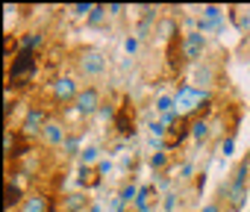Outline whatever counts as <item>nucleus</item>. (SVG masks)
Here are the masks:
<instances>
[{"label": "nucleus", "mask_w": 250, "mask_h": 212, "mask_svg": "<svg viewBox=\"0 0 250 212\" xmlns=\"http://www.w3.org/2000/svg\"><path fill=\"white\" fill-rule=\"evenodd\" d=\"M36 71H39V53L18 50L15 62L9 65V83H15V85H24V83H30V80L36 77Z\"/></svg>", "instance_id": "f257e3e1"}, {"label": "nucleus", "mask_w": 250, "mask_h": 212, "mask_svg": "<svg viewBox=\"0 0 250 212\" xmlns=\"http://www.w3.org/2000/svg\"><path fill=\"white\" fill-rule=\"evenodd\" d=\"M206 97H209V94H203V88H197V85H191V83L180 85V91L174 94L177 112H180V115H183V112H197V109H200V103H203Z\"/></svg>", "instance_id": "f03ea898"}, {"label": "nucleus", "mask_w": 250, "mask_h": 212, "mask_svg": "<svg viewBox=\"0 0 250 212\" xmlns=\"http://www.w3.org/2000/svg\"><path fill=\"white\" fill-rule=\"evenodd\" d=\"M203 50H206V36H203V33L188 30V33L180 39V53H183V59L200 62V59H203Z\"/></svg>", "instance_id": "7ed1b4c3"}, {"label": "nucleus", "mask_w": 250, "mask_h": 212, "mask_svg": "<svg viewBox=\"0 0 250 212\" xmlns=\"http://www.w3.org/2000/svg\"><path fill=\"white\" fill-rule=\"evenodd\" d=\"M44 124H47V112H44V106H30L27 115H24V121H21V136L36 139V136H42Z\"/></svg>", "instance_id": "20e7f679"}, {"label": "nucleus", "mask_w": 250, "mask_h": 212, "mask_svg": "<svg viewBox=\"0 0 250 212\" xmlns=\"http://www.w3.org/2000/svg\"><path fill=\"white\" fill-rule=\"evenodd\" d=\"M80 71H83L85 77H100V74L106 71V56H103L97 47H85V50L80 53Z\"/></svg>", "instance_id": "39448f33"}, {"label": "nucleus", "mask_w": 250, "mask_h": 212, "mask_svg": "<svg viewBox=\"0 0 250 212\" xmlns=\"http://www.w3.org/2000/svg\"><path fill=\"white\" fill-rule=\"evenodd\" d=\"M50 91H53V97H56L59 103H74V100L80 97V91H83V88H80V83H77L74 77H68V74H65V77H56V80H53Z\"/></svg>", "instance_id": "423d86ee"}, {"label": "nucleus", "mask_w": 250, "mask_h": 212, "mask_svg": "<svg viewBox=\"0 0 250 212\" xmlns=\"http://www.w3.org/2000/svg\"><path fill=\"white\" fill-rule=\"evenodd\" d=\"M100 91L94 88V85H85L83 91H80V97L74 100V109H77V115H97V109H100Z\"/></svg>", "instance_id": "0eeeda50"}, {"label": "nucleus", "mask_w": 250, "mask_h": 212, "mask_svg": "<svg viewBox=\"0 0 250 212\" xmlns=\"http://www.w3.org/2000/svg\"><path fill=\"white\" fill-rule=\"evenodd\" d=\"M65 139H68V130H65L62 121H47V124H44V130H42V142H44L47 148H62Z\"/></svg>", "instance_id": "6e6552de"}, {"label": "nucleus", "mask_w": 250, "mask_h": 212, "mask_svg": "<svg viewBox=\"0 0 250 212\" xmlns=\"http://www.w3.org/2000/svg\"><path fill=\"white\" fill-rule=\"evenodd\" d=\"M247 174H250V162L244 159V162H238V168L232 171V180H229V183H224V194L229 197V194L247 191Z\"/></svg>", "instance_id": "1a4fd4ad"}, {"label": "nucleus", "mask_w": 250, "mask_h": 212, "mask_svg": "<svg viewBox=\"0 0 250 212\" xmlns=\"http://www.w3.org/2000/svg\"><path fill=\"white\" fill-rule=\"evenodd\" d=\"M24 200H27V197H24L21 186L9 177V180H6V186H3V209H6V212H12L15 206L21 209V203H24Z\"/></svg>", "instance_id": "9d476101"}, {"label": "nucleus", "mask_w": 250, "mask_h": 212, "mask_svg": "<svg viewBox=\"0 0 250 212\" xmlns=\"http://www.w3.org/2000/svg\"><path fill=\"white\" fill-rule=\"evenodd\" d=\"M44 47V33H24L18 39V50H27V53H39Z\"/></svg>", "instance_id": "9b49d317"}, {"label": "nucleus", "mask_w": 250, "mask_h": 212, "mask_svg": "<svg viewBox=\"0 0 250 212\" xmlns=\"http://www.w3.org/2000/svg\"><path fill=\"white\" fill-rule=\"evenodd\" d=\"M44 209H47V197H44V194H30V197L21 203L18 212H44Z\"/></svg>", "instance_id": "f8f14e48"}, {"label": "nucleus", "mask_w": 250, "mask_h": 212, "mask_svg": "<svg viewBox=\"0 0 250 212\" xmlns=\"http://www.w3.org/2000/svg\"><path fill=\"white\" fill-rule=\"evenodd\" d=\"M115 127H118V133H121L124 139H130V136H133V118H130L127 112H118V118H115Z\"/></svg>", "instance_id": "ddd939ff"}, {"label": "nucleus", "mask_w": 250, "mask_h": 212, "mask_svg": "<svg viewBox=\"0 0 250 212\" xmlns=\"http://www.w3.org/2000/svg\"><path fill=\"white\" fill-rule=\"evenodd\" d=\"M150 194H153V186H145L142 191H139V197H136V212H150Z\"/></svg>", "instance_id": "4468645a"}, {"label": "nucleus", "mask_w": 250, "mask_h": 212, "mask_svg": "<svg viewBox=\"0 0 250 212\" xmlns=\"http://www.w3.org/2000/svg\"><path fill=\"white\" fill-rule=\"evenodd\" d=\"M206 136H209V121H206V118H197V121L191 124V139H194V142H203Z\"/></svg>", "instance_id": "2eb2a0df"}, {"label": "nucleus", "mask_w": 250, "mask_h": 212, "mask_svg": "<svg viewBox=\"0 0 250 212\" xmlns=\"http://www.w3.org/2000/svg\"><path fill=\"white\" fill-rule=\"evenodd\" d=\"M94 174H97V171H91L88 165H80V171H77V180H80V186H97L100 180H94Z\"/></svg>", "instance_id": "dca6fc26"}, {"label": "nucleus", "mask_w": 250, "mask_h": 212, "mask_svg": "<svg viewBox=\"0 0 250 212\" xmlns=\"http://www.w3.org/2000/svg\"><path fill=\"white\" fill-rule=\"evenodd\" d=\"M174 109H177L174 97H168V94H159V97H156V112H159V115H165V112H174Z\"/></svg>", "instance_id": "f3484780"}, {"label": "nucleus", "mask_w": 250, "mask_h": 212, "mask_svg": "<svg viewBox=\"0 0 250 212\" xmlns=\"http://www.w3.org/2000/svg\"><path fill=\"white\" fill-rule=\"evenodd\" d=\"M139 191H142V189H139L136 183H127V186H124V189H121V194H118V197H121L124 203H136V197H139Z\"/></svg>", "instance_id": "a211bd4d"}, {"label": "nucleus", "mask_w": 250, "mask_h": 212, "mask_svg": "<svg viewBox=\"0 0 250 212\" xmlns=\"http://www.w3.org/2000/svg\"><path fill=\"white\" fill-rule=\"evenodd\" d=\"M106 18H109V6H94L91 15H88V24H91V27H100Z\"/></svg>", "instance_id": "6ab92c4d"}, {"label": "nucleus", "mask_w": 250, "mask_h": 212, "mask_svg": "<svg viewBox=\"0 0 250 212\" xmlns=\"http://www.w3.org/2000/svg\"><path fill=\"white\" fill-rule=\"evenodd\" d=\"M80 162L91 168V162H100V150H97L94 145H88V148H83V153H80Z\"/></svg>", "instance_id": "aec40b11"}, {"label": "nucleus", "mask_w": 250, "mask_h": 212, "mask_svg": "<svg viewBox=\"0 0 250 212\" xmlns=\"http://www.w3.org/2000/svg\"><path fill=\"white\" fill-rule=\"evenodd\" d=\"M62 153H65V156H77V153H83V150H80V136H68L65 145H62Z\"/></svg>", "instance_id": "412c9836"}, {"label": "nucleus", "mask_w": 250, "mask_h": 212, "mask_svg": "<svg viewBox=\"0 0 250 212\" xmlns=\"http://www.w3.org/2000/svg\"><path fill=\"white\" fill-rule=\"evenodd\" d=\"M85 203H88V200H85L83 194H68V197H65V209H68V212H80Z\"/></svg>", "instance_id": "4be33fe9"}, {"label": "nucleus", "mask_w": 250, "mask_h": 212, "mask_svg": "<svg viewBox=\"0 0 250 212\" xmlns=\"http://www.w3.org/2000/svg\"><path fill=\"white\" fill-rule=\"evenodd\" d=\"M91 9H94L91 3H74V6H68V12H71L74 18H85V21H88V15H91Z\"/></svg>", "instance_id": "5701e85b"}, {"label": "nucleus", "mask_w": 250, "mask_h": 212, "mask_svg": "<svg viewBox=\"0 0 250 212\" xmlns=\"http://www.w3.org/2000/svg\"><path fill=\"white\" fill-rule=\"evenodd\" d=\"M15 142H18V139H15V133H12V130H6V133H3V153H6V159H12V156H15V153H12V150H15Z\"/></svg>", "instance_id": "b1692460"}, {"label": "nucleus", "mask_w": 250, "mask_h": 212, "mask_svg": "<svg viewBox=\"0 0 250 212\" xmlns=\"http://www.w3.org/2000/svg\"><path fill=\"white\" fill-rule=\"evenodd\" d=\"M203 18L206 21H215V24H224V12L218 6H203Z\"/></svg>", "instance_id": "393cba45"}, {"label": "nucleus", "mask_w": 250, "mask_h": 212, "mask_svg": "<svg viewBox=\"0 0 250 212\" xmlns=\"http://www.w3.org/2000/svg\"><path fill=\"white\" fill-rule=\"evenodd\" d=\"M165 165H168V150H156V153L150 156V168L159 171V168H165Z\"/></svg>", "instance_id": "a878e982"}, {"label": "nucleus", "mask_w": 250, "mask_h": 212, "mask_svg": "<svg viewBox=\"0 0 250 212\" xmlns=\"http://www.w3.org/2000/svg\"><path fill=\"white\" fill-rule=\"evenodd\" d=\"M97 118H103V121H115V118H118V115H115V106H112V103H100Z\"/></svg>", "instance_id": "bb28decb"}, {"label": "nucleus", "mask_w": 250, "mask_h": 212, "mask_svg": "<svg viewBox=\"0 0 250 212\" xmlns=\"http://www.w3.org/2000/svg\"><path fill=\"white\" fill-rule=\"evenodd\" d=\"M215 30H221V24L206 21V18H200V21H197V33H203V36H206V33H215Z\"/></svg>", "instance_id": "cd10ccee"}, {"label": "nucleus", "mask_w": 250, "mask_h": 212, "mask_svg": "<svg viewBox=\"0 0 250 212\" xmlns=\"http://www.w3.org/2000/svg\"><path fill=\"white\" fill-rule=\"evenodd\" d=\"M227 200H229V209H241V206H244V200H247V191H238V194H229Z\"/></svg>", "instance_id": "c85d7f7f"}, {"label": "nucleus", "mask_w": 250, "mask_h": 212, "mask_svg": "<svg viewBox=\"0 0 250 212\" xmlns=\"http://www.w3.org/2000/svg\"><path fill=\"white\" fill-rule=\"evenodd\" d=\"M174 209H177V194L168 191V194L162 197V212H174Z\"/></svg>", "instance_id": "c756f323"}, {"label": "nucleus", "mask_w": 250, "mask_h": 212, "mask_svg": "<svg viewBox=\"0 0 250 212\" xmlns=\"http://www.w3.org/2000/svg\"><path fill=\"white\" fill-rule=\"evenodd\" d=\"M177 174H180V180H188L191 174H194V165L186 159V162H180V168H177Z\"/></svg>", "instance_id": "7c9ffc66"}, {"label": "nucleus", "mask_w": 250, "mask_h": 212, "mask_svg": "<svg viewBox=\"0 0 250 212\" xmlns=\"http://www.w3.org/2000/svg\"><path fill=\"white\" fill-rule=\"evenodd\" d=\"M209 80H212V68H200V71H197V88L206 85Z\"/></svg>", "instance_id": "2f4dec72"}, {"label": "nucleus", "mask_w": 250, "mask_h": 212, "mask_svg": "<svg viewBox=\"0 0 250 212\" xmlns=\"http://www.w3.org/2000/svg\"><path fill=\"white\" fill-rule=\"evenodd\" d=\"M232 150H235V139L229 136V139L221 142V153H224V156H232Z\"/></svg>", "instance_id": "473e14b6"}, {"label": "nucleus", "mask_w": 250, "mask_h": 212, "mask_svg": "<svg viewBox=\"0 0 250 212\" xmlns=\"http://www.w3.org/2000/svg\"><path fill=\"white\" fill-rule=\"evenodd\" d=\"M150 133H153V136L159 139V136H165V133H168V127H165L162 121H153V124H150Z\"/></svg>", "instance_id": "72a5a7b5"}, {"label": "nucleus", "mask_w": 250, "mask_h": 212, "mask_svg": "<svg viewBox=\"0 0 250 212\" xmlns=\"http://www.w3.org/2000/svg\"><path fill=\"white\" fill-rule=\"evenodd\" d=\"M94 171H97V174H100V177H103V174H109V171H112V159H100V162H97V168H94Z\"/></svg>", "instance_id": "f704fd0d"}, {"label": "nucleus", "mask_w": 250, "mask_h": 212, "mask_svg": "<svg viewBox=\"0 0 250 212\" xmlns=\"http://www.w3.org/2000/svg\"><path fill=\"white\" fill-rule=\"evenodd\" d=\"M124 50H127V53H136V50H139V39H136V36H130L127 42H124Z\"/></svg>", "instance_id": "c9c22d12"}, {"label": "nucleus", "mask_w": 250, "mask_h": 212, "mask_svg": "<svg viewBox=\"0 0 250 212\" xmlns=\"http://www.w3.org/2000/svg\"><path fill=\"white\" fill-rule=\"evenodd\" d=\"M109 212H127V203H124L121 197H115V200L109 203Z\"/></svg>", "instance_id": "e433bc0d"}, {"label": "nucleus", "mask_w": 250, "mask_h": 212, "mask_svg": "<svg viewBox=\"0 0 250 212\" xmlns=\"http://www.w3.org/2000/svg\"><path fill=\"white\" fill-rule=\"evenodd\" d=\"M174 30H177V24H174V21H162V24H159V33H162V36H171Z\"/></svg>", "instance_id": "4c0bfd02"}, {"label": "nucleus", "mask_w": 250, "mask_h": 212, "mask_svg": "<svg viewBox=\"0 0 250 212\" xmlns=\"http://www.w3.org/2000/svg\"><path fill=\"white\" fill-rule=\"evenodd\" d=\"M200 212H221V203H206Z\"/></svg>", "instance_id": "58836bf2"}, {"label": "nucleus", "mask_w": 250, "mask_h": 212, "mask_svg": "<svg viewBox=\"0 0 250 212\" xmlns=\"http://www.w3.org/2000/svg\"><path fill=\"white\" fill-rule=\"evenodd\" d=\"M121 12H124V6H118V3H115V6H109V15H121Z\"/></svg>", "instance_id": "ea45409f"}, {"label": "nucleus", "mask_w": 250, "mask_h": 212, "mask_svg": "<svg viewBox=\"0 0 250 212\" xmlns=\"http://www.w3.org/2000/svg\"><path fill=\"white\" fill-rule=\"evenodd\" d=\"M91 212H103V209H100V203H91Z\"/></svg>", "instance_id": "a19ab883"}]
</instances>
